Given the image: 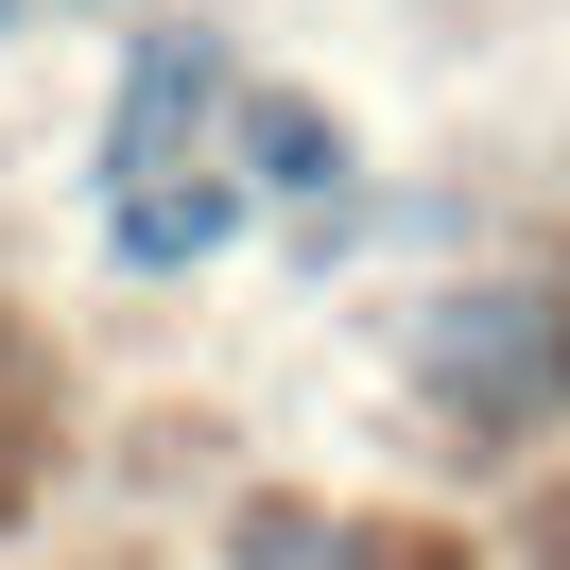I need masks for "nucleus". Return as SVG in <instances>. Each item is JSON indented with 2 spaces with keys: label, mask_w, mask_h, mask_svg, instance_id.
Masks as SVG:
<instances>
[{
  "label": "nucleus",
  "mask_w": 570,
  "mask_h": 570,
  "mask_svg": "<svg viewBox=\"0 0 570 570\" xmlns=\"http://www.w3.org/2000/svg\"><path fill=\"white\" fill-rule=\"evenodd\" d=\"M243 570H381V553H363V535H328V519H259Z\"/></svg>",
  "instance_id": "3"
},
{
  "label": "nucleus",
  "mask_w": 570,
  "mask_h": 570,
  "mask_svg": "<svg viewBox=\"0 0 570 570\" xmlns=\"http://www.w3.org/2000/svg\"><path fill=\"white\" fill-rule=\"evenodd\" d=\"M432 381L466 415H535V397H570V312L553 294H450L432 312Z\"/></svg>",
  "instance_id": "1"
},
{
  "label": "nucleus",
  "mask_w": 570,
  "mask_h": 570,
  "mask_svg": "<svg viewBox=\"0 0 570 570\" xmlns=\"http://www.w3.org/2000/svg\"><path fill=\"white\" fill-rule=\"evenodd\" d=\"M259 174H277V190H328V174H346V139H328L312 105H259Z\"/></svg>",
  "instance_id": "2"
}]
</instances>
